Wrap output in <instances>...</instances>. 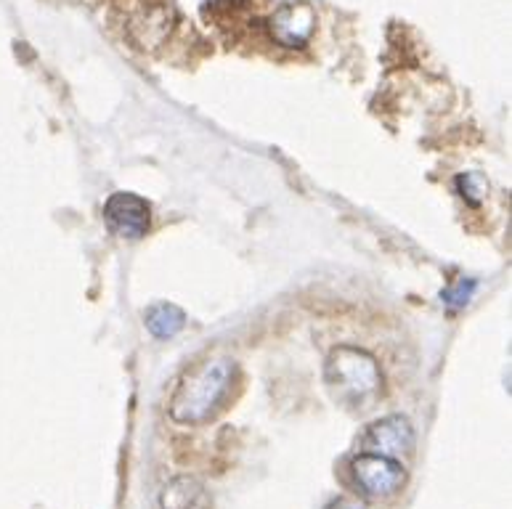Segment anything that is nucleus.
<instances>
[{"label":"nucleus","instance_id":"7ed1b4c3","mask_svg":"<svg viewBox=\"0 0 512 509\" xmlns=\"http://www.w3.org/2000/svg\"><path fill=\"white\" fill-rule=\"evenodd\" d=\"M353 478L359 483V488L372 499H385L393 496L398 488L404 486L406 472L398 459H388V456L377 454H361L353 459Z\"/></svg>","mask_w":512,"mask_h":509},{"label":"nucleus","instance_id":"423d86ee","mask_svg":"<svg viewBox=\"0 0 512 509\" xmlns=\"http://www.w3.org/2000/svg\"><path fill=\"white\" fill-rule=\"evenodd\" d=\"M316 30V11L308 3H287L271 19V35L279 46H306Z\"/></svg>","mask_w":512,"mask_h":509},{"label":"nucleus","instance_id":"9b49d317","mask_svg":"<svg viewBox=\"0 0 512 509\" xmlns=\"http://www.w3.org/2000/svg\"><path fill=\"white\" fill-rule=\"evenodd\" d=\"M327 509H369V507L364 502H359V499H353V496H340V499H335Z\"/></svg>","mask_w":512,"mask_h":509},{"label":"nucleus","instance_id":"0eeeda50","mask_svg":"<svg viewBox=\"0 0 512 509\" xmlns=\"http://www.w3.org/2000/svg\"><path fill=\"white\" fill-rule=\"evenodd\" d=\"M160 507L162 509H207L210 507V499H207L205 486H202L197 478H192V475H181V478H173L168 486L162 488Z\"/></svg>","mask_w":512,"mask_h":509},{"label":"nucleus","instance_id":"9d476101","mask_svg":"<svg viewBox=\"0 0 512 509\" xmlns=\"http://www.w3.org/2000/svg\"><path fill=\"white\" fill-rule=\"evenodd\" d=\"M473 292H475V282H465V279H459V282H454L444 292V303L449 305V308H462V305H467V300H470V295H473Z\"/></svg>","mask_w":512,"mask_h":509},{"label":"nucleus","instance_id":"39448f33","mask_svg":"<svg viewBox=\"0 0 512 509\" xmlns=\"http://www.w3.org/2000/svg\"><path fill=\"white\" fill-rule=\"evenodd\" d=\"M104 218L109 228L123 239H141L149 231V205L128 191H117L107 199Z\"/></svg>","mask_w":512,"mask_h":509},{"label":"nucleus","instance_id":"f03ea898","mask_svg":"<svg viewBox=\"0 0 512 509\" xmlns=\"http://www.w3.org/2000/svg\"><path fill=\"white\" fill-rule=\"evenodd\" d=\"M324 377L337 401L353 409H367L383 393V372L367 350L340 345L329 353Z\"/></svg>","mask_w":512,"mask_h":509},{"label":"nucleus","instance_id":"20e7f679","mask_svg":"<svg viewBox=\"0 0 512 509\" xmlns=\"http://www.w3.org/2000/svg\"><path fill=\"white\" fill-rule=\"evenodd\" d=\"M361 446H364V454L398 459V456H406L414 449V430L409 425V419L396 417V414L383 417L364 430Z\"/></svg>","mask_w":512,"mask_h":509},{"label":"nucleus","instance_id":"6e6552de","mask_svg":"<svg viewBox=\"0 0 512 509\" xmlns=\"http://www.w3.org/2000/svg\"><path fill=\"white\" fill-rule=\"evenodd\" d=\"M146 329L152 332L154 337H160V340H170V337H176L186 324L184 311L178 308V305L170 303H157L152 305L149 311H146Z\"/></svg>","mask_w":512,"mask_h":509},{"label":"nucleus","instance_id":"f257e3e1","mask_svg":"<svg viewBox=\"0 0 512 509\" xmlns=\"http://www.w3.org/2000/svg\"><path fill=\"white\" fill-rule=\"evenodd\" d=\"M237 366L231 358L215 356L194 364L178 380L176 393L170 398V419L178 425H202L223 409V401L234 385Z\"/></svg>","mask_w":512,"mask_h":509},{"label":"nucleus","instance_id":"1a4fd4ad","mask_svg":"<svg viewBox=\"0 0 512 509\" xmlns=\"http://www.w3.org/2000/svg\"><path fill=\"white\" fill-rule=\"evenodd\" d=\"M457 186H459V194H462L470 205H481L483 199H486V191H489V183L483 181L478 173L459 175Z\"/></svg>","mask_w":512,"mask_h":509}]
</instances>
